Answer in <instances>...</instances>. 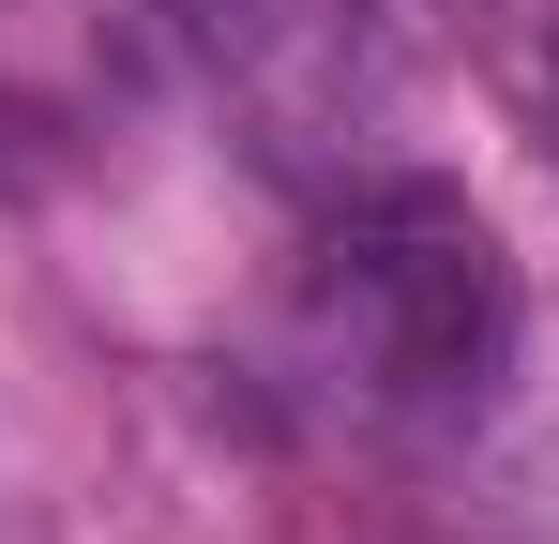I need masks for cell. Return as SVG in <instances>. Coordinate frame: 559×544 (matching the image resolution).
I'll return each mask as SVG.
<instances>
[{
    "label": "cell",
    "mask_w": 559,
    "mask_h": 544,
    "mask_svg": "<svg viewBox=\"0 0 559 544\" xmlns=\"http://www.w3.org/2000/svg\"><path fill=\"white\" fill-rule=\"evenodd\" d=\"M333 303L408 409H484L514 378V258L454 181H364L333 212Z\"/></svg>",
    "instance_id": "obj_1"
}]
</instances>
